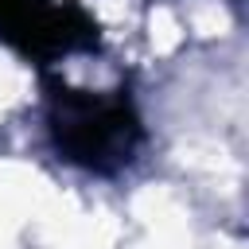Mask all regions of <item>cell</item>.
Wrapping results in <instances>:
<instances>
[{
    "label": "cell",
    "instance_id": "obj_2",
    "mask_svg": "<svg viewBox=\"0 0 249 249\" xmlns=\"http://www.w3.org/2000/svg\"><path fill=\"white\" fill-rule=\"evenodd\" d=\"M0 43L12 51L51 62L97 43V23L62 0H0Z\"/></svg>",
    "mask_w": 249,
    "mask_h": 249
},
{
    "label": "cell",
    "instance_id": "obj_1",
    "mask_svg": "<svg viewBox=\"0 0 249 249\" xmlns=\"http://www.w3.org/2000/svg\"><path fill=\"white\" fill-rule=\"evenodd\" d=\"M47 128L66 163L97 175L121 171L124 163H132L140 148V117L124 89L93 93V89L54 86Z\"/></svg>",
    "mask_w": 249,
    "mask_h": 249
}]
</instances>
